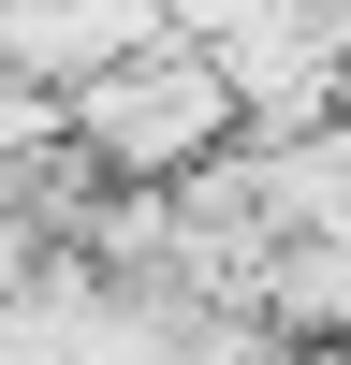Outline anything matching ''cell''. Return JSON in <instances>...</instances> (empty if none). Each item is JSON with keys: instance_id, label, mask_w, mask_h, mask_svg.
<instances>
[{"instance_id": "6da1fadb", "label": "cell", "mask_w": 351, "mask_h": 365, "mask_svg": "<svg viewBox=\"0 0 351 365\" xmlns=\"http://www.w3.org/2000/svg\"><path fill=\"white\" fill-rule=\"evenodd\" d=\"M220 132H234V88H220V58L190 29H161V44H132V58L58 88V146L103 161V175H190Z\"/></svg>"}, {"instance_id": "7a4b0ae2", "label": "cell", "mask_w": 351, "mask_h": 365, "mask_svg": "<svg viewBox=\"0 0 351 365\" xmlns=\"http://www.w3.org/2000/svg\"><path fill=\"white\" fill-rule=\"evenodd\" d=\"M249 307L278 322L292 351H351V234H278L249 278Z\"/></svg>"}, {"instance_id": "3957f363", "label": "cell", "mask_w": 351, "mask_h": 365, "mask_svg": "<svg viewBox=\"0 0 351 365\" xmlns=\"http://www.w3.org/2000/svg\"><path fill=\"white\" fill-rule=\"evenodd\" d=\"M263 146V234H351V132L307 117V132H249Z\"/></svg>"}, {"instance_id": "277c9868", "label": "cell", "mask_w": 351, "mask_h": 365, "mask_svg": "<svg viewBox=\"0 0 351 365\" xmlns=\"http://www.w3.org/2000/svg\"><path fill=\"white\" fill-rule=\"evenodd\" d=\"M322 117H337V132H351V58H337V88H322Z\"/></svg>"}, {"instance_id": "5b68a950", "label": "cell", "mask_w": 351, "mask_h": 365, "mask_svg": "<svg viewBox=\"0 0 351 365\" xmlns=\"http://www.w3.org/2000/svg\"><path fill=\"white\" fill-rule=\"evenodd\" d=\"M292 365H337V351H292Z\"/></svg>"}]
</instances>
